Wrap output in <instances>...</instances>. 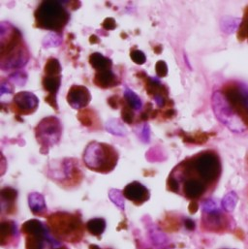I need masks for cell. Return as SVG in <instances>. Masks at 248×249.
<instances>
[{
  "instance_id": "6da1fadb",
  "label": "cell",
  "mask_w": 248,
  "mask_h": 249,
  "mask_svg": "<svg viewBox=\"0 0 248 249\" xmlns=\"http://www.w3.org/2000/svg\"><path fill=\"white\" fill-rule=\"evenodd\" d=\"M222 172L219 155L205 150L185 159L171 173L168 190L197 202L216 186Z\"/></svg>"
},
{
  "instance_id": "9c48e42d",
  "label": "cell",
  "mask_w": 248,
  "mask_h": 249,
  "mask_svg": "<svg viewBox=\"0 0 248 249\" xmlns=\"http://www.w3.org/2000/svg\"><path fill=\"white\" fill-rule=\"evenodd\" d=\"M232 220L228 215L220 212L213 203L208 202L204 207L203 225L206 230L221 233L232 228Z\"/></svg>"
},
{
  "instance_id": "7402d4cb",
  "label": "cell",
  "mask_w": 248,
  "mask_h": 249,
  "mask_svg": "<svg viewBox=\"0 0 248 249\" xmlns=\"http://www.w3.org/2000/svg\"><path fill=\"white\" fill-rule=\"evenodd\" d=\"M45 76H59L61 73V66L56 58H50L44 68Z\"/></svg>"
},
{
  "instance_id": "52a82bcc",
  "label": "cell",
  "mask_w": 248,
  "mask_h": 249,
  "mask_svg": "<svg viewBox=\"0 0 248 249\" xmlns=\"http://www.w3.org/2000/svg\"><path fill=\"white\" fill-rule=\"evenodd\" d=\"M21 234L25 239V249H68L53 237L47 224L37 219L23 223Z\"/></svg>"
},
{
  "instance_id": "8fae6325",
  "label": "cell",
  "mask_w": 248,
  "mask_h": 249,
  "mask_svg": "<svg viewBox=\"0 0 248 249\" xmlns=\"http://www.w3.org/2000/svg\"><path fill=\"white\" fill-rule=\"evenodd\" d=\"M39 106L38 98L31 92L21 91L17 93L12 101L13 110L21 116L33 114Z\"/></svg>"
},
{
  "instance_id": "5b68a950",
  "label": "cell",
  "mask_w": 248,
  "mask_h": 249,
  "mask_svg": "<svg viewBox=\"0 0 248 249\" xmlns=\"http://www.w3.org/2000/svg\"><path fill=\"white\" fill-rule=\"evenodd\" d=\"M83 160L89 170L100 174H108L116 168L119 153L111 144L91 142L85 148Z\"/></svg>"
},
{
  "instance_id": "f1b7e54d",
  "label": "cell",
  "mask_w": 248,
  "mask_h": 249,
  "mask_svg": "<svg viewBox=\"0 0 248 249\" xmlns=\"http://www.w3.org/2000/svg\"><path fill=\"white\" fill-rule=\"evenodd\" d=\"M103 27L107 30H113L117 27V22L113 18H107L103 22Z\"/></svg>"
},
{
  "instance_id": "ba28073f",
  "label": "cell",
  "mask_w": 248,
  "mask_h": 249,
  "mask_svg": "<svg viewBox=\"0 0 248 249\" xmlns=\"http://www.w3.org/2000/svg\"><path fill=\"white\" fill-rule=\"evenodd\" d=\"M62 135V126L55 117L42 120L35 128V136L41 145V152L48 153L49 149L59 142Z\"/></svg>"
},
{
  "instance_id": "4dcf8cb0",
  "label": "cell",
  "mask_w": 248,
  "mask_h": 249,
  "mask_svg": "<svg viewBox=\"0 0 248 249\" xmlns=\"http://www.w3.org/2000/svg\"><path fill=\"white\" fill-rule=\"evenodd\" d=\"M89 249H101L97 246H89Z\"/></svg>"
},
{
  "instance_id": "9a60e30c",
  "label": "cell",
  "mask_w": 248,
  "mask_h": 249,
  "mask_svg": "<svg viewBox=\"0 0 248 249\" xmlns=\"http://www.w3.org/2000/svg\"><path fill=\"white\" fill-rule=\"evenodd\" d=\"M93 82L95 86L100 89H112L120 85V81L118 77L112 70H105L96 72Z\"/></svg>"
},
{
  "instance_id": "44dd1931",
  "label": "cell",
  "mask_w": 248,
  "mask_h": 249,
  "mask_svg": "<svg viewBox=\"0 0 248 249\" xmlns=\"http://www.w3.org/2000/svg\"><path fill=\"white\" fill-rule=\"evenodd\" d=\"M124 98H125V102L135 111H140L142 109V100L140 99V97L133 92L132 90H130L128 88L125 89L124 91Z\"/></svg>"
},
{
  "instance_id": "3957f363",
  "label": "cell",
  "mask_w": 248,
  "mask_h": 249,
  "mask_svg": "<svg viewBox=\"0 0 248 249\" xmlns=\"http://www.w3.org/2000/svg\"><path fill=\"white\" fill-rule=\"evenodd\" d=\"M7 32L1 28V68L3 70L18 69L24 66L29 59V52L20 32L7 24Z\"/></svg>"
},
{
  "instance_id": "4316f807",
  "label": "cell",
  "mask_w": 248,
  "mask_h": 249,
  "mask_svg": "<svg viewBox=\"0 0 248 249\" xmlns=\"http://www.w3.org/2000/svg\"><path fill=\"white\" fill-rule=\"evenodd\" d=\"M237 202V197L235 194H230L228 195L224 200H223V207L227 211H233Z\"/></svg>"
},
{
  "instance_id": "30bf717a",
  "label": "cell",
  "mask_w": 248,
  "mask_h": 249,
  "mask_svg": "<svg viewBox=\"0 0 248 249\" xmlns=\"http://www.w3.org/2000/svg\"><path fill=\"white\" fill-rule=\"evenodd\" d=\"M60 164L54 165L53 170L50 173L53 175V179L63 181H77L82 178V172L79 168V162L76 159H63L59 161Z\"/></svg>"
},
{
  "instance_id": "7a4b0ae2",
  "label": "cell",
  "mask_w": 248,
  "mask_h": 249,
  "mask_svg": "<svg viewBox=\"0 0 248 249\" xmlns=\"http://www.w3.org/2000/svg\"><path fill=\"white\" fill-rule=\"evenodd\" d=\"M216 118L236 133L248 132V87L240 82H228L213 95Z\"/></svg>"
},
{
  "instance_id": "277c9868",
  "label": "cell",
  "mask_w": 248,
  "mask_h": 249,
  "mask_svg": "<svg viewBox=\"0 0 248 249\" xmlns=\"http://www.w3.org/2000/svg\"><path fill=\"white\" fill-rule=\"evenodd\" d=\"M47 225L56 240L71 244L81 242L87 229L78 213L65 212H58L48 216Z\"/></svg>"
},
{
  "instance_id": "484cf974",
  "label": "cell",
  "mask_w": 248,
  "mask_h": 249,
  "mask_svg": "<svg viewBox=\"0 0 248 249\" xmlns=\"http://www.w3.org/2000/svg\"><path fill=\"white\" fill-rule=\"evenodd\" d=\"M122 117H123L124 122H125L128 124H131L133 123V121H134L133 109L127 103H125V105H124V108H123Z\"/></svg>"
},
{
  "instance_id": "8992f818",
  "label": "cell",
  "mask_w": 248,
  "mask_h": 249,
  "mask_svg": "<svg viewBox=\"0 0 248 249\" xmlns=\"http://www.w3.org/2000/svg\"><path fill=\"white\" fill-rule=\"evenodd\" d=\"M36 27L60 32L69 21L70 15L59 1H43L34 13Z\"/></svg>"
},
{
  "instance_id": "d4e9b609",
  "label": "cell",
  "mask_w": 248,
  "mask_h": 249,
  "mask_svg": "<svg viewBox=\"0 0 248 249\" xmlns=\"http://www.w3.org/2000/svg\"><path fill=\"white\" fill-rule=\"evenodd\" d=\"M130 57L138 65H142L146 61L145 54L139 50H132L130 53Z\"/></svg>"
},
{
  "instance_id": "f546056e",
  "label": "cell",
  "mask_w": 248,
  "mask_h": 249,
  "mask_svg": "<svg viewBox=\"0 0 248 249\" xmlns=\"http://www.w3.org/2000/svg\"><path fill=\"white\" fill-rule=\"evenodd\" d=\"M198 203L197 202H191L190 206H189V211L191 213H195L197 211H198Z\"/></svg>"
},
{
  "instance_id": "603a6c76",
  "label": "cell",
  "mask_w": 248,
  "mask_h": 249,
  "mask_svg": "<svg viewBox=\"0 0 248 249\" xmlns=\"http://www.w3.org/2000/svg\"><path fill=\"white\" fill-rule=\"evenodd\" d=\"M237 36H238V39L240 40V42H244L245 40L248 41V5L244 10L243 20L240 25Z\"/></svg>"
},
{
  "instance_id": "ac0fdd59",
  "label": "cell",
  "mask_w": 248,
  "mask_h": 249,
  "mask_svg": "<svg viewBox=\"0 0 248 249\" xmlns=\"http://www.w3.org/2000/svg\"><path fill=\"white\" fill-rule=\"evenodd\" d=\"M17 236V226L12 221H2L1 223V246H10L14 238Z\"/></svg>"
},
{
  "instance_id": "cb8c5ba5",
  "label": "cell",
  "mask_w": 248,
  "mask_h": 249,
  "mask_svg": "<svg viewBox=\"0 0 248 249\" xmlns=\"http://www.w3.org/2000/svg\"><path fill=\"white\" fill-rule=\"evenodd\" d=\"M92 117H93V113L91 112V110H83L78 115L79 121L82 123V124L87 127H90L94 124V121L91 119Z\"/></svg>"
},
{
  "instance_id": "83f0119b",
  "label": "cell",
  "mask_w": 248,
  "mask_h": 249,
  "mask_svg": "<svg viewBox=\"0 0 248 249\" xmlns=\"http://www.w3.org/2000/svg\"><path fill=\"white\" fill-rule=\"evenodd\" d=\"M155 71L158 77H166L168 74V66L165 61L159 60L155 65Z\"/></svg>"
},
{
  "instance_id": "2e32d148",
  "label": "cell",
  "mask_w": 248,
  "mask_h": 249,
  "mask_svg": "<svg viewBox=\"0 0 248 249\" xmlns=\"http://www.w3.org/2000/svg\"><path fill=\"white\" fill-rule=\"evenodd\" d=\"M18 192L11 187H5L1 190L2 211L8 214L15 213V202L17 201Z\"/></svg>"
},
{
  "instance_id": "5bb4252c",
  "label": "cell",
  "mask_w": 248,
  "mask_h": 249,
  "mask_svg": "<svg viewBox=\"0 0 248 249\" xmlns=\"http://www.w3.org/2000/svg\"><path fill=\"white\" fill-rule=\"evenodd\" d=\"M44 89L49 92V95L45 98L46 102L50 104L53 109L58 110L56 102V94L61 85V76H45L42 82Z\"/></svg>"
},
{
  "instance_id": "e0dca14e",
  "label": "cell",
  "mask_w": 248,
  "mask_h": 249,
  "mask_svg": "<svg viewBox=\"0 0 248 249\" xmlns=\"http://www.w3.org/2000/svg\"><path fill=\"white\" fill-rule=\"evenodd\" d=\"M28 203L31 212L35 215L44 216L47 213V207L45 204L44 197L39 193H31L28 196Z\"/></svg>"
},
{
  "instance_id": "4fadbf2b",
  "label": "cell",
  "mask_w": 248,
  "mask_h": 249,
  "mask_svg": "<svg viewBox=\"0 0 248 249\" xmlns=\"http://www.w3.org/2000/svg\"><path fill=\"white\" fill-rule=\"evenodd\" d=\"M124 197L135 204L136 206H142L149 199V190L138 181H133L125 186L123 191Z\"/></svg>"
},
{
  "instance_id": "7c38bea8",
  "label": "cell",
  "mask_w": 248,
  "mask_h": 249,
  "mask_svg": "<svg viewBox=\"0 0 248 249\" xmlns=\"http://www.w3.org/2000/svg\"><path fill=\"white\" fill-rule=\"evenodd\" d=\"M91 100L89 90L84 86H73L70 88L67 94L68 104L75 110L86 108Z\"/></svg>"
},
{
  "instance_id": "ffe728a7",
  "label": "cell",
  "mask_w": 248,
  "mask_h": 249,
  "mask_svg": "<svg viewBox=\"0 0 248 249\" xmlns=\"http://www.w3.org/2000/svg\"><path fill=\"white\" fill-rule=\"evenodd\" d=\"M88 232L95 237H100L106 229V221L103 218L90 219L86 224Z\"/></svg>"
},
{
  "instance_id": "d6986e66",
  "label": "cell",
  "mask_w": 248,
  "mask_h": 249,
  "mask_svg": "<svg viewBox=\"0 0 248 249\" xmlns=\"http://www.w3.org/2000/svg\"><path fill=\"white\" fill-rule=\"evenodd\" d=\"M89 63L96 70V72L111 70V68L113 66L112 60L110 58L104 56L100 53H91L89 56Z\"/></svg>"
}]
</instances>
